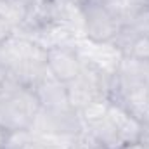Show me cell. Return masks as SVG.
Returning a JSON list of instances; mask_svg holds the SVG:
<instances>
[{
    "instance_id": "1",
    "label": "cell",
    "mask_w": 149,
    "mask_h": 149,
    "mask_svg": "<svg viewBox=\"0 0 149 149\" xmlns=\"http://www.w3.org/2000/svg\"><path fill=\"white\" fill-rule=\"evenodd\" d=\"M128 17V10H116L106 3H87L81 7L83 33L92 43H111Z\"/></svg>"
},
{
    "instance_id": "2",
    "label": "cell",
    "mask_w": 149,
    "mask_h": 149,
    "mask_svg": "<svg viewBox=\"0 0 149 149\" xmlns=\"http://www.w3.org/2000/svg\"><path fill=\"white\" fill-rule=\"evenodd\" d=\"M47 70L56 80L70 83L80 76L83 59L73 45H56L47 49L45 54Z\"/></svg>"
},
{
    "instance_id": "3",
    "label": "cell",
    "mask_w": 149,
    "mask_h": 149,
    "mask_svg": "<svg viewBox=\"0 0 149 149\" xmlns=\"http://www.w3.org/2000/svg\"><path fill=\"white\" fill-rule=\"evenodd\" d=\"M33 92L37 95L42 109H63V108H70L66 83L56 80L50 73L33 88Z\"/></svg>"
},
{
    "instance_id": "4",
    "label": "cell",
    "mask_w": 149,
    "mask_h": 149,
    "mask_svg": "<svg viewBox=\"0 0 149 149\" xmlns=\"http://www.w3.org/2000/svg\"><path fill=\"white\" fill-rule=\"evenodd\" d=\"M108 113H109V102L106 99H95L88 102L83 109H80V116L85 125V130H92L94 127L106 121Z\"/></svg>"
},
{
    "instance_id": "5",
    "label": "cell",
    "mask_w": 149,
    "mask_h": 149,
    "mask_svg": "<svg viewBox=\"0 0 149 149\" xmlns=\"http://www.w3.org/2000/svg\"><path fill=\"white\" fill-rule=\"evenodd\" d=\"M88 132L97 139V142H99L104 149H120L125 144V141L121 139V135L118 134V130L114 128V125H113L109 120L102 121L101 125L94 127V128L88 130Z\"/></svg>"
},
{
    "instance_id": "6",
    "label": "cell",
    "mask_w": 149,
    "mask_h": 149,
    "mask_svg": "<svg viewBox=\"0 0 149 149\" xmlns=\"http://www.w3.org/2000/svg\"><path fill=\"white\" fill-rule=\"evenodd\" d=\"M127 56L134 57V59H141V61H149V35L137 38L132 43Z\"/></svg>"
},
{
    "instance_id": "7",
    "label": "cell",
    "mask_w": 149,
    "mask_h": 149,
    "mask_svg": "<svg viewBox=\"0 0 149 149\" xmlns=\"http://www.w3.org/2000/svg\"><path fill=\"white\" fill-rule=\"evenodd\" d=\"M128 12H149V0H125Z\"/></svg>"
},
{
    "instance_id": "8",
    "label": "cell",
    "mask_w": 149,
    "mask_h": 149,
    "mask_svg": "<svg viewBox=\"0 0 149 149\" xmlns=\"http://www.w3.org/2000/svg\"><path fill=\"white\" fill-rule=\"evenodd\" d=\"M120 149H149V146L144 141H130V142H125Z\"/></svg>"
},
{
    "instance_id": "9",
    "label": "cell",
    "mask_w": 149,
    "mask_h": 149,
    "mask_svg": "<svg viewBox=\"0 0 149 149\" xmlns=\"http://www.w3.org/2000/svg\"><path fill=\"white\" fill-rule=\"evenodd\" d=\"M7 137H9V132L3 128V127H0V149H3L5 146V141H7Z\"/></svg>"
},
{
    "instance_id": "10",
    "label": "cell",
    "mask_w": 149,
    "mask_h": 149,
    "mask_svg": "<svg viewBox=\"0 0 149 149\" xmlns=\"http://www.w3.org/2000/svg\"><path fill=\"white\" fill-rule=\"evenodd\" d=\"M148 146H149V144H148Z\"/></svg>"
}]
</instances>
